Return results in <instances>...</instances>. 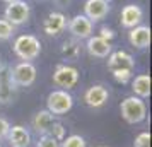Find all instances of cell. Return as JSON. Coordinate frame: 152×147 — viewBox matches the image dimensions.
I'll return each instance as SVG.
<instances>
[{
	"instance_id": "cell-1",
	"label": "cell",
	"mask_w": 152,
	"mask_h": 147,
	"mask_svg": "<svg viewBox=\"0 0 152 147\" xmlns=\"http://www.w3.org/2000/svg\"><path fill=\"white\" fill-rule=\"evenodd\" d=\"M12 50L15 56L21 58L22 62H33L41 53V43L33 34H21L15 38Z\"/></svg>"
},
{
	"instance_id": "cell-2",
	"label": "cell",
	"mask_w": 152,
	"mask_h": 147,
	"mask_svg": "<svg viewBox=\"0 0 152 147\" xmlns=\"http://www.w3.org/2000/svg\"><path fill=\"white\" fill-rule=\"evenodd\" d=\"M120 113H121V118L130 123V125H135V123H140L144 121L145 116H147V106H145L144 99L137 98V96H128L121 101L120 105Z\"/></svg>"
},
{
	"instance_id": "cell-3",
	"label": "cell",
	"mask_w": 152,
	"mask_h": 147,
	"mask_svg": "<svg viewBox=\"0 0 152 147\" xmlns=\"http://www.w3.org/2000/svg\"><path fill=\"white\" fill-rule=\"evenodd\" d=\"M74 106V98L70 96L69 91H63V89H55L48 94L46 98V110L51 115H65L69 113Z\"/></svg>"
},
{
	"instance_id": "cell-4",
	"label": "cell",
	"mask_w": 152,
	"mask_h": 147,
	"mask_svg": "<svg viewBox=\"0 0 152 147\" xmlns=\"http://www.w3.org/2000/svg\"><path fill=\"white\" fill-rule=\"evenodd\" d=\"M29 17H31V5L26 0H15V2L7 4L5 12H4V19H7L14 28L26 24Z\"/></svg>"
},
{
	"instance_id": "cell-5",
	"label": "cell",
	"mask_w": 152,
	"mask_h": 147,
	"mask_svg": "<svg viewBox=\"0 0 152 147\" xmlns=\"http://www.w3.org/2000/svg\"><path fill=\"white\" fill-rule=\"evenodd\" d=\"M15 84L12 80V67L0 63V105L7 106L15 98Z\"/></svg>"
},
{
	"instance_id": "cell-6",
	"label": "cell",
	"mask_w": 152,
	"mask_h": 147,
	"mask_svg": "<svg viewBox=\"0 0 152 147\" xmlns=\"http://www.w3.org/2000/svg\"><path fill=\"white\" fill-rule=\"evenodd\" d=\"M53 84L60 87L63 91H69L72 87H75L79 82V70L72 65H56L55 72H53Z\"/></svg>"
},
{
	"instance_id": "cell-7",
	"label": "cell",
	"mask_w": 152,
	"mask_h": 147,
	"mask_svg": "<svg viewBox=\"0 0 152 147\" xmlns=\"http://www.w3.org/2000/svg\"><path fill=\"white\" fill-rule=\"evenodd\" d=\"M38 70L31 62H21L12 67V80L15 87H29L34 84Z\"/></svg>"
},
{
	"instance_id": "cell-8",
	"label": "cell",
	"mask_w": 152,
	"mask_h": 147,
	"mask_svg": "<svg viewBox=\"0 0 152 147\" xmlns=\"http://www.w3.org/2000/svg\"><path fill=\"white\" fill-rule=\"evenodd\" d=\"M69 33L72 34V38L75 39H87L89 36H92L94 33V22H91L84 14H77L75 17H72L67 24Z\"/></svg>"
},
{
	"instance_id": "cell-9",
	"label": "cell",
	"mask_w": 152,
	"mask_h": 147,
	"mask_svg": "<svg viewBox=\"0 0 152 147\" xmlns=\"http://www.w3.org/2000/svg\"><path fill=\"white\" fill-rule=\"evenodd\" d=\"M133 69H135V60L130 53H126L123 50H116L108 55V70L110 72H120V70L133 72Z\"/></svg>"
},
{
	"instance_id": "cell-10",
	"label": "cell",
	"mask_w": 152,
	"mask_h": 147,
	"mask_svg": "<svg viewBox=\"0 0 152 147\" xmlns=\"http://www.w3.org/2000/svg\"><path fill=\"white\" fill-rule=\"evenodd\" d=\"M110 12V2L108 0H86L84 4V15L91 22H99Z\"/></svg>"
},
{
	"instance_id": "cell-11",
	"label": "cell",
	"mask_w": 152,
	"mask_h": 147,
	"mask_svg": "<svg viewBox=\"0 0 152 147\" xmlns=\"http://www.w3.org/2000/svg\"><path fill=\"white\" fill-rule=\"evenodd\" d=\"M67 24H69V19H67L65 14H62V12H50L46 15V19L43 21V31L48 36H58L67 29Z\"/></svg>"
},
{
	"instance_id": "cell-12",
	"label": "cell",
	"mask_w": 152,
	"mask_h": 147,
	"mask_svg": "<svg viewBox=\"0 0 152 147\" xmlns=\"http://www.w3.org/2000/svg\"><path fill=\"white\" fill-rule=\"evenodd\" d=\"M121 19V26L126 29H132L135 28V26H140V22L144 19V10L140 5L137 4H128V5H125L121 9V15H120Z\"/></svg>"
},
{
	"instance_id": "cell-13",
	"label": "cell",
	"mask_w": 152,
	"mask_h": 147,
	"mask_svg": "<svg viewBox=\"0 0 152 147\" xmlns=\"http://www.w3.org/2000/svg\"><path fill=\"white\" fill-rule=\"evenodd\" d=\"M108 98H110V92L101 84L91 86L89 89L84 92V101L89 108H101V106L106 105Z\"/></svg>"
},
{
	"instance_id": "cell-14",
	"label": "cell",
	"mask_w": 152,
	"mask_h": 147,
	"mask_svg": "<svg viewBox=\"0 0 152 147\" xmlns=\"http://www.w3.org/2000/svg\"><path fill=\"white\" fill-rule=\"evenodd\" d=\"M86 48H87V53L91 56H96V58H106L113 51L111 41H106L101 36H89Z\"/></svg>"
},
{
	"instance_id": "cell-15",
	"label": "cell",
	"mask_w": 152,
	"mask_h": 147,
	"mask_svg": "<svg viewBox=\"0 0 152 147\" xmlns=\"http://www.w3.org/2000/svg\"><path fill=\"white\" fill-rule=\"evenodd\" d=\"M128 41L132 46L144 50L151 46V28L149 26H135L128 31Z\"/></svg>"
},
{
	"instance_id": "cell-16",
	"label": "cell",
	"mask_w": 152,
	"mask_h": 147,
	"mask_svg": "<svg viewBox=\"0 0 152 147\" xmlns=\"http://www.w3.org/2000/svg\"><path fill=\"white\" fill-rule=\"evenodd\" d=\"M7 140L10 147H29L31 144V133L26 127L22 125H14L9 128Z\"/></svg>"
},
{
	"instance_id": "cell-17",
	"label": "cell",
	"mask_w": 152,
	"mask_h": 147,
	"mask_svg": "<svg viewBox=\"0 0 152 147\" xmlns=\"http://www.w3.org/2000/svg\"><path fill=\"white\" fill-rule=\"evenodd\" d=\"M55 121H56L55 115H51L48 110H41V111H38L34 115L31 125H33V128H34V132L38 133V135H46Z\"/></svg>"
},
{
	"instance_id": "cell-18",
	"label": "cell",
	"mask_w": 152,
	"mask_h": 147,
	"mask_svg": "<svg viewBox=\"0 0 152 147\" xmlns=\"http://www.w3.org/2000/svg\"><path fill=\"white\" fill-rule=\"evenodd\" d=\"M132 91L137 98H149L151 96V75L149 74H140L132 80Z\"/></svg>"
},
{
	"instance_id": "cell-19",
	"label": "cell",
	"mask_w": 152,
	"mask_h": 147,
	"mask_svg": "<svg viewBox=\"0 0 152 147\" xmlns=\"http://www.w3.org/2000/svg\"><path fill=\"white\" fill-rule=\"evenodd\" d=\"M79 55H80V43H79V39L72 38V39L63 41V45H62V56L63 58L75 60Z\"/></svg>"
},
{
	"instance_id": "cell-20",
	"label": "cell",
	"mask_w": 152,
	"mask_h": 147,
	"mask_svg": "<svg viewBox=\"0 0 152 147\" xmlns=\"http://www.w3.org/2000/svg\"><path fill=\"white\" fill-rule=\"evenodd\" d=\"M15 28L7 21V19H0V41H7L12 38Z\"/></svg>"
},
{
	"instance_id": "cell-21",
	"label": "cell",
	"mask_w": 152,
	"mask_h": 147,
	"mask_svg": "<svg viewBox=\"0 0 152 147\" xmlns=\"http://www.w3.org/2000/svg\"><path fill=\"white\" fill-rule=\"evenodd\" d=\"M60 147H86V140L80 135H69L60 142Z\"/></svg>"
},
{
	"instance_id": "cell-22",
	"label": "cell",
	"mask_w": 152,
	"mask_h": 147,
	"mask_svg": "<svg viewBox=\"0 0 152 147\" xmlns=\"http://www.w3.org/2000/svg\"><path fill=\"white\" fill-rule=\"evenodd\" d=\"M48 135H51L55 140H58V142H62L63 139H65V127L62 125V123H58V121H55L53 123V127L50 128Z\"/></svg>"
},
{
	"instance_id": "cell-23",
	"label": "cell",
	"mask_w": 152,
	"mask_h": 147,
	"mask_svg": "<svg viewBox=\"0 0 152 147\" xmlns=\"http://www.w3.org/2000/svg\"><path fill=\"white\" fill-rule=\"evenodd\" d=\"M36 147H60V142L58 140H55L51 135H41L39 139H38V142H36Z\"/></svg>"
},
{
	"instance_id": "cell-24",
	"label": "cell",
	"mask_w": 152,
	"mask_h": 147,
	"mask_svg": "<svg viewBox=\"0 0 152 147\" xmlns=\"http://www.w3.org/2000/svg\"><path fill=\"white\" fill-rule=\"evenodd\" d=\"M133 147H151V133L149 132H142L135 137Z\"/></svg>"
},
{
	"instance_id": "cell-25",
	"label": "cell",
	"mask_w": 152,
	"mask_h": 147,
	"mask_svg": "<svg viewBox=\"0 0 152 147\" xmlns=\"http://www.w3.org/2000/svg\"><path fill=\"white\" fill-rule=\"evenodd\" d=\"M111 75L115 77L116 82L120 84H126V82H130L132 77H133V72H126V70H120V72H111Z\"/></svg>"
},
{
	"instance_id": "cell-26",
	"label": "cell",
	"mask_w": 152,
	"mask_h": 147,
	"mask_svg": "<svg viewBox=\"0 0 152 147\" xmlns=\"http://www.w3.org/2000/svg\"><path fill=\"white\" fill-rule=\"evenodd\" d=\"M97 36H101L103 39H106V41H111V39H115V31L111 28H108V26H101V29H99V34Z\"/></svg>"
},
{
	"instance_id": "cell-27",
	"label": "cell",
	"mask_w": 152,
	"mask_h": 147,
	"mask_svg": "<svg viewBox=\"0 0 152 147\" xmlns=\"http://www.w3.org/2000/svg\"><path fill=\"white\" fill-rule=\"evenodd\" d=\"M9 128H10V123L4 116H0V140L7 139V133H9Z\"/></svg>"
},
{
	"instance_id": "cell-28",
	"label": "cell",
	"mask_w": 152,
	"mask_h": 147,
	"mask_svg": "<svg viewBox=\"0 0 152 147\" xmlns=\"http://www.w3.org/2000/svg\"><path fill=\"white\" fill-rule=\"evenodd\" d=\"M53 2H55L58 7H69L70 4H72V0H53Z\"/></svg>"
},
{
	"instance_id": "cell-29",
	"label": "cell",
	"mask_w": 152,
	"mask_h": 147,
	"mask_svg": "<svg viewBox=\"0 0 152 147\" xmlns=\"http://www.w3.org/2000/svg\"><path fill=\"white\" fill-rule=\"evenodd\" d=\"M2 2H7V4H10V2H15V0H2Z\"/></svg>"
},
{
	"instance_id": "cell-30",
	"label": "cell",
	"mask_w": 152,
	"mask_h": 147,
	"mask_svg": "<svg viewBox=\"0 0 152 147\" xmlns=\"http://www.w3.org/2000/svg\"><path fill=\"white\" fill-rule=\"evenodd\" d=\"M0 147H2V146H0Z\"/></svg>"
}]
</instances>
